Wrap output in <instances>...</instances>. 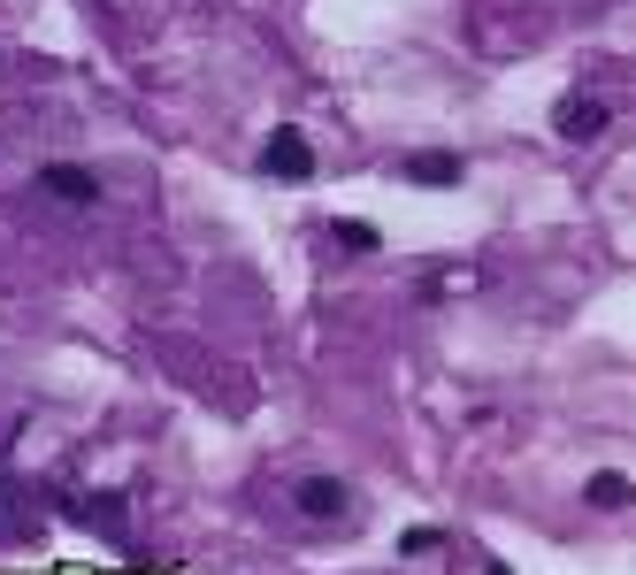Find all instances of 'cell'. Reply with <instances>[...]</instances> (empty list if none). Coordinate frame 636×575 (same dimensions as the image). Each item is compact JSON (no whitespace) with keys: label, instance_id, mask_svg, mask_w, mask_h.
I'll use <instances>...</instances> for the list:
<instances>
[{"label":"cell","instance_id":"3","mask_svg":"<svg viewBox=\"0 0 636 575\" xmlns=\"http://www.w3.org/2000/svg\"><path fill=\"white\" fill-rule=\"evenodd\" d=\"M292 499H300V514H315V522H337V514L353 507V491H345L337 476H308V483H300Z\"/></svg>","mask_w":636,"mask_h":575},{"label":"cell","instance_id":"2","mask_svg":"<svg viewBox=\"0 0 636 575\" xmlns=\"http://www.w3.org/2000/svg\"><path fill=\"white\" fill-rule=\"evenodd\" d=\"M39 184H46L54 200H69V207H100V177H93V169H77V161H46V169H39Z\"/></svg>","mask_w":636,"mask_h":575},{"label":"cell","instance_id":"6","mask_svg":"<svg viewBox=\"0 0 636 575\" xmlns=\"http://www.w3.org/2000/svg\"><path fill=\"white\" fill-rule=\"evenodd\" d=\"M591 507H629V476L599 468V476H591Z\"/></svg>","mask_w":636,"mask_h":575},{"label":"cell","instance_id":"5","mask_svg":"<svg viewBox=\"0 0 636 575\" xmlns=\"http://www.w3.org/2000/svg\"><path fill=\"white\" fill-rule=\"evenodd\" d=\"M407 177H414V184H461V153H414Z\"/></svg>","mask_w":636,"mask_h":575},{"label":"cell","instance_id":"7","mask_svg":"<svg viewBox=\"0 0 636 575\" xmlns=\"http://www.w3.org/2000/svg\"><path fill=\"white\" fill-rule=\"evenodd\" d=\"M337 246H353V254H376V223H337Z\"/></svg>","mask_w":636,"mask_h":575},{"label":"cell","instance_id":"1","mask_svg":"<svg viewBox=\"0 0 636 575\" xmlns=\"http://www.w3.org/2000/svg\"><path fill=\"white\" fill-rule=\"evenodd\" d=\"M261 169H269V177H284V184L315 177V146H308V131L277 124V131H269V146H261Z\"/></svg>","mask_w":636,"mask_h":575},{"label":"cell","instance_id":"4","mask_svg":"<svg viewBox=\"0 0 636 575\" xmlns=\"http://www.w3.org/2000/svg\"><path fill=\"white\" fill-rule=\"evenodd\" d=\"M552 131H560V139H599V131H606V108H599V100H560V108H552Z\"/></svg>","mask_w":636,"mask_h":575},{"label":"cell","instance_id":"8","mask_svg":"<svg viewBox=\"0 0 636 575\" xmlns=\"http://www.w3.org/2000/svg\"><path fill=\"white\" fill-rule=\"evenodd\" d=\"M483 575H506V568H483Z\"/></svg>","mask_w":636,"mask_h":575}]
</instances>
